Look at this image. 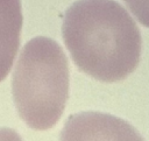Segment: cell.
I'll return each mask as SVG.
<instances>
[{"mask_svg":"<svg viewBox=\"0 0 149 141\" xmlns=\"http://www.w3.org/2000/svg\"><path fill=\"white\" fill-rule=\"evenodd\" d=\"M62 34L74 64L98 80H122L140 62L139 27L114 0L76 1L65 12Z\"/></svg>","mask_w":149,"mask_h":141,"instance_id":"1","label":"cell"},{"mask_svg":"<svg viewBox=\"0 0 149 141\" xmlns=\"http://www.w3.org/2000/svg\"><path fill=\"white\" fill-rule=\"evenodd\" d=\"M12 91L21 119L33 129L54 127L69 97V63L62 47L37 36L21 50Z\"/></svg>","mask_w":149,"mask_h":141,"instance_id":"2","label":"cell"},{"mask_svg":"<svg viewBox=\"0 0 149 141\" xmlns=\"http://www.w3.org/2000/svg\"><path fill=\"white\" fill-rule=\"evenodd\" d=\"M61 141H144L123 119L101 112L71 115L61 132Z\"/></svg>","mask_w":149,"mask_h":141,"instance_id":"3","label":"cell"},{"mask_svg":"<svg viewBox=\"0 0 149 141\" xmlns=\"http://www.w3.org/2000/svg\"><path fill=\"white\" fill-rule=\"evenodd\" d=\"M22 21L20 0H0V82L9 73L17 54Z\"/></svg>","mask_w":149,"mask_h":141,"instance_id":"4","label":"cell"},{"mask_svg":"<svg viewBox=\"0 0 149 141\" xmlns=\"http://www.w3.org/2000/svg\"><path fill=\"white\" fill-rule=\"evenodd\" d=\"M129 10L143 26L149 28V0H123Z\"/></svg>","mask_w":149,"mask_h":141,"instance_id":"5","label":"cell"},{"mask_svg":"<svg viewBox=\"0 0 149 141\" xmlns=\"http://www.w3.org/2000/svg\"><path fill=\"white\" fill-rule=\"evenodd\" d=\"M0 141H22L21 136L12 128H0Z\"/></svg>","mask_w":149,"mask_h":141,"instance_id":"6","label":"cell"}]
</instances>
